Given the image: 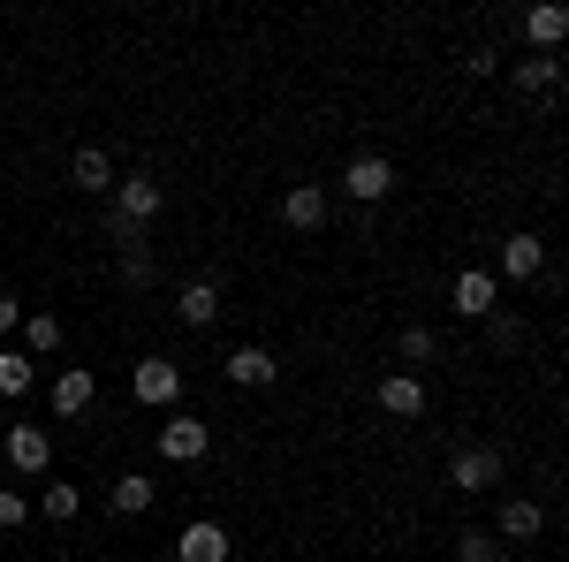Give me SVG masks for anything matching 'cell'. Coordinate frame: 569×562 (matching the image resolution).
<instances>
[{
    "mask_svg": "<svg viewBox=\"0 0 569 562\" xmlns=\"http://www.w3.org/2000/svg\"><path fill=\"white\" fill-rule=\"evenodd\" d=\"M539 266H547V244H539L531 228H517V236L501 244V274H509V282H531Z\"/></svg>",
    "mask_w": 569,
    "mask_h": 562,
    "instance_id": "cell-17",
    "label": "cell"
},
{
    "mask_svg": "<svg viewBox=\"0 0 569 562\" xmlns=\"http://www.w3.org/2000/svg\"><path fill=\"white\" fill-rule=\"evenodd\" d=\"M114 220H130V228H144V220H160V206H168V190H160V175H114Z\"/></svg>",
    "mask_w": 569,
    "mask_h": 562,
    "instance_id": "cell-2",
    "label": "cell"
},
{
    "mask_svg": "<svg viewBox=\"0 0 569 562\" xmlns=\"http://www.w3.org/2000/svg\"><path fill=\"white\" fill-rule=\"evenodd\" d=\"M130 395L144 403V411H168V403L182 395V365H176V357H137Z\"/></svg>",
    "mask_w": 569,
    "mask_h": 562,
    "instance_id": "cell-3",
    "label": "cell"
},
{
    "mask_svg": "<svg viewBox=\"0 0 569 562\" xmlns=\"http://www.w3.org/2000/svg\"><path fill=\"white\" fill-rule=\"evenodd\" d=\"M456 555H463V562H493V532H463Z\"/></svg>",
    "mask_w": 569,
    "mask_h": 562,
    "instance_id": "cell-26",
    "label": "cell"
},
{
    "mask_svg": "<svg viewBox=\"0 0 569 562\" xmlns=\"http://www.w3.org/2000/svg\"><path fill=\"white\" fill-rule=\"evenodd\" d=\"M39 510H46V524H77V510H84V494H77L69 479H53V486L39 494Z\"/></svg>",
    "mask_w": 569,
    "mask_h": 562,
    "instance_id": "cell-22",
    "label": "cell"
},
{
    "mask_svg": "<svg viewBox=\"0 0 569 562\" xmlns=\"http://www.w3.org/2000/svg\"><path fill=\"white\" fill-rule=\"evenodd\" d=\"M0 448H8L16 472H46V464H53V433H46V426H8Z\"/></svg>",
    "mask_w": 569,
    "mask_h": 562,
    "instance_id": "cell-12",
    "label": "cell"
},
{
    "mask_svg": "<svg viewBox=\"0 0 569 562\" xmlns=\"http://www.w3.org/2000/svg\"><path fill=\"white\" fill-rule=\"evenodd\" d=\"M236 388H273L281 381V357L273 349H259V343H243V349H228V365H220Z\"/></svg>",
    "mask_w": 569,
    "mask_h": 562,
    "instance_id": "cell-8",
    "label": "cell"
},
{
    "mask_svg": "<svg viewBox=\"0 0 569 562\" xmlns=\"http://www.w3.org/2000/svg\"><path fill=\"white\" fill-rule=\"evenodd\" d=\"M16 335H23V357L39 365L46 349H61V319H53V312H23V327H16Z\"/></svg>",
    "mask_w": 569,
    "mask_h": 562,
    "instance_id": "cell-20",
    "label": "cell"
},
{
    "mask_svg": "<svg viewBox=\"0 0 569 562\" xmlns=\"http://www.w3.org/2000/svg\"><path fill=\"white\" fill-rule=\"evenodd\" d=\"M122 289H152V252H122Z\"/></svg>",
    "mask_w": 569,
    "mask_h": 562,
    "instance_id": "cell-24",
    "label": "cell"
},
{
    "mask_svg": "<svg viewBox=\"0 0 569 562\" xmlns=\"http://www.w3.org/2000/svg\"><path fill=\"white\" fill-rule=\"evenodd\" d=\"M281 228L319 236V228H327V183H289V190H281Z\"/></svg>",
    "mask_w": 569,
    "mask_h": 562,
    "instance_id": "cell-6",
    "label": "cell"
},
{
    "mask_svg": "<svg viewBox=\"0 0 569 562\" xmlns=\"http://www.w3.org/2000/svg\"><path fill=\"white\" fill-rule=\"evenodd\" d=\"M525 39H531V53H555L569 39V16L555 0H539V8H525Z\"/></svg>",
    "mask_w": 569,
    "mask_h": 562,
    "instance_id": "cell-15",
    "label": "cell"
},
{
    "mask_svg": "<svg viewBox=\"0 0 569 562\" xmlns=\"http://www.w3.org/2000/svg\"><path fill=\"white\" fill-rule=\"evenodd\" d=\"M525 343V319H493V349H517Z\"/></svg>",
    "mask_w": 569,
    "mask_h": 562,
    "instance_id": "cell-27",
    "label": "cell"
},
{
    "mask_svg": "<svg viewBox=\"0 0 569 562\" xmlns=\"http://www.w3.org/2000/svg\"><path fill=\"white\" fill-rule=\"evenodd\" d=\"M176 319H182V327H213V319H220V282L190 274V282L176 289Z\"/></svg>",
    "mask_w": 569,
    "mask_h": 562,
    "instance_id": "cell-11",
    "label": "cell"
},
{
    "mask_svg": "<svg viewBox=\"0 0 569 562\" xmlns=\"http://www.w3.org/2000/svg\"><path fill=\"white\" fill-rule=\"evenodd\" d=\"M69 183H77V190H91V198H107V190H114V160H107L99 145H77V160H69Z\"/></svg>",
    "mask_w": 569,
    "mask_h": 562,
    "instance_id": "cell-16",
    "label": "cell"
},
{
    "mask_svg": "<svg viewBox=\"0 0 569 562\" xmlns=\"http://www.w3.org/2000/svg\"><path fill=\"white\" fill-rule=\"evenodd\" d=\"M448 297H456V312H463V319H486L501 289H493V274H486V266H463V274L448 282Z\"/></svg>",
    "mask_w": 569,
    "mask_h": 562,
    "instance_id": "cell-13",
    "label": "cell"
},
{
    "mask_svg": "<svg viewBox=\"0 0 569 562\" xmlns=\"http://www.w3.org/2000/svg\"><path fill=\"white\" fill-rule=\"evenodd\" d=\"M0 395H31V357L23 349H0Z\"/></svg>",
    "mask_w": 569,
    "mask_h": 562,
    "instance_id": "cell-23",
    "label": "cell"
},
{
    "mask_svg": "<svg viewBox=\"0 0 569 562\" xmlns=\"http://www.w3.org/2000/svg\"><path fill=\"white\" fill-rule=\"evenodd\" d=\"M509 77H517V91H539V99H547V91L562 85V61H555V53H525Z\"/></svg>",
    "mask_w": 569,
    "mask_h": 562,
    "instance_id": "cell-19",
    "label": "cell"
},
{
    "mask_svg": "<svg viewBox=\"0 0 569 562\" xmlns=\"http://www.w3.org/2000/svg\"><path fill=\"white\" fill-rule=\"evenodd\" d=\"M91 403H99V373H91V365H69V373L53 381V418H84Z\"/></svg>",
    "mask_w": 569,
    "mask_h": 562,
    "instance_id": "cell-9",
    "label": "cell"
},
{
    "mask_svg": "<svg viewBox=\"0 0 569 562\" xmlns=\"http://www.w3.org/2000/svg\"><path fill=\"white\" fill-rule=\"evenodd\" d=\"M380 411L402 418V426H418V418H426V381H418V373H388V381H380Z\"/></svg>",
    "mask_w": 569,
    "mask_h": 562,
    "instance_id": "cell-10",
    "label": "cell"
},
{
    "mask_svg": "<svg viewBox=\"0 0 569 562\" xmlns=\"http://www.w3.org/2000/svg\"><path fill=\"white\" fill-rule=\"evenodd\" d=\"M433 349H440V335H433V327H418V319L395 335V357H402V373H410V365H433Z\"/></svg>",
    "mask_w": 569,
    "mask_h": 562,
    "instance_id": "cell-21",
    "label": "cell"
},
{
    "mask_svg": "<svg viewBox=\"0 0 569 562\" xmlns=\"http://www.w3.org/2000/svg\"><path fill=\"white\" fill-rule=\"evenodd\" d=\"M342 190H350L357 206H380V198L395 190V160L388 152H357L350 168H342Z\"/></svg>",
    "mask_w": 569,
    "mask_h": 562,
    "instance_id": "cell-4",
    "label": "cell"
},
{
    "mask_svg": "<svg viewBox=\"0 0 569 562\" xmlns=\"http://www.w3.org/2000/svg\"><path fill=\"white\" fill-rule=\"evenodd\" d=\"M107 502H114V517H144V510L160 502V479H152V472H122Z\"/></svg>",
    "mask_w": 569,
    "mask_h": 562,
    "instance_id": "cell-14",
    "label": "cell"
},
{
    "mask_svg": "<svg viewBox=\"0 0 569 562\" xmlns=\"http://www.w3.org/2000/svg\"><path fill=\"white\" fill-rule=\"evenodd\" d=\"M493 562H517V555H493Z\"/></svg>",
    "mask_w": 569,
    "mask_h": 562,
    "instance_id": "cell-29",
    "label": "cell"
},
{
    "mask_svg": "<svg viewBox=\"0 0 569 562\" xmlns=\"http://www.w3.org/2000/svg\"><path fill=\"white\" fill-rule=\"evenodd\" d=\"M16 327H23V304H16L8 289H0V335H16Z\"/></svg>",
    "mask_w": 569,
    "mask_h": 562,
    "instance_id": "cell-28",
    "label": "cell"
},
{
    "mask_svg": "<svg viewBox=\"0 0 569 562\" xmlns=\"http://www.w3.org/2000/svg\"><path fill=\"white\" fill-rule=\"evenodd\" d=\"M493 532H501V540H539V532H547V510H539L531 494H517V502H501Z\"/></svg>",
    "mask_w": 569,
    "mask_h": 562,
    "instance_id": "cell-18",
    "label": "cell"
},
{
    "mask_svg": "<svg viewBox=\"0 0 569 562\" xmlns=\"http://www.w3.org/2000/svg\"><path fill=\"white\" fill-rule=\"evenodd\" d=\"M160 456H168V464H206V456H213V426H206L198 411H168V418H160Z\"/></svg>",
    "mask_w": 569,
    "mask_h": 562,
    "instance_id": "cell-1",
    "label": "cell"
},
{
    "mask_svg": "<svg viewBox=\"0 0 569 562\" xmlns=\"http://www.w3.org/2000/svg\"><path fill=\"white\" fill-rule=\"evenodd\" d=\"M236 555V540H228V524H213V517H190L176 532V562H228Z\"/></svg>",
    "mask_w": 569,
    "mask_h": 562,
    "instance_id": "cell-5",
    "label": "cell"
},
{
    "mask_svg": "<svg viewBox=\"0 0 569 562\" xmlns=\"http://www.w3.org/2000/svg\"><path fill=\"white\" fill-rule=\"evenodd\" d=\"M501 479V448H456L448 456V486H463V494H486Z\"/></svg>",
    "mask_w": 569,
    "mask_h": 562,
    "instance_id": "cell-7",
    "label": "cell"
},
{
    "mask_svg": "<svg viewBox=\"0 0 569 562\" xmlns=\"http://www.w3.org/2000/svg\"><path fill=\"white\" fill-rule=\"evenodd\" d=\"M16 524H31V502H23V494H8V486H0V532H16Z\"/></svg>",
    "mask_w": 569,
    "mask_h": 562,
    "instance_id": "cell-25",
    "label": "cell"
}]
</instances>
